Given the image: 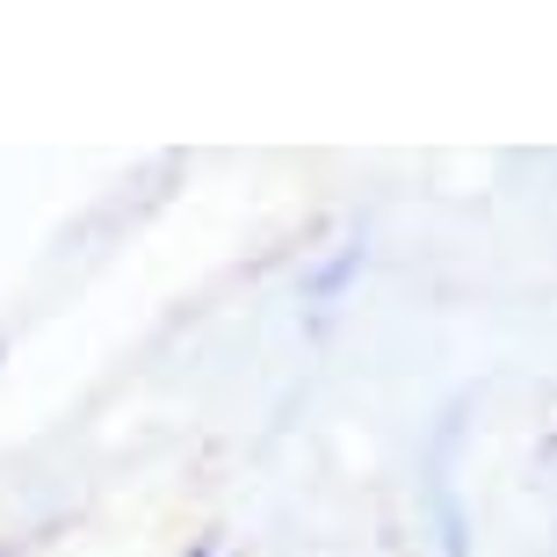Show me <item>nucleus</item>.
<instances>
[{"mask_svg": "<svg viewBox=\"0 0 557 557\" xmlns=\"http://www.w3.org/2000/svg\"><path fill=\"white\" fill-rule=\"evenodd\" d=\"M196 557H218V550H196Z\"/></svg>", "mask_w": 557, "mask_h": 557, "instance_id": "f257e3e1", "label": "nucleus"}]
</instances>
